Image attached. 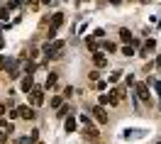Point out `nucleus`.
Returning a JSON list of instances; mask_svg holds the SVG:
<instances>
[{"instance_id": "1", "label": "nucleus", "mask_w": 161, "mask_h": 144, "mask_svg": "<svg viewBox=\"0 0 161 144\" xmlns=\"http://www.w3.org/2000/svg\"><path fill=\"white\" fill-rule=\"evenodd\" d=\"M93 117H95L100 125H105V122H108V113H105V108H103V105H95V108H93Z\"/></svg>"}, {"instance_id": "2", "label": "nucleus", "mask_w": 161, "mask_h": 144, "mask_svg": "<svg viewBox=\"0 0 161 144\" xmlns=\"http://www.w3.org/2000/svg\"><path fill=\"white\" fill-rule=\"evenodd\" d=\"M30 100H32V105H42L44 103V91H42V88H32Z\"/></svg>"}, {"instance_id": "3", "label": "nucleus", "mask_w": 161, "mask_h": 144, "mask_svg": "<svg viewBox=\"0 0 161 144\" xmlns=\"http://www.w3.org/2000/svg\"><path fill=\"white\" fill-rule=\"evenodd\" d=\"M98 134H100V132H98L93 125H86V130H83V137H86L88 142H95V139H98Z\"/></svg>"}, {"instance_id": "4", "label": "nucleus", "mask_w": 161, "mask_h": 144, "mask_svg": "<svg viewBox=\"0 0 161 144\" xmlns=\"http://www.w3.org/2000/svg\"><path fill=\"white\" fill-rule=\"evenodd\" d=\"M137 98H139V100H149V86H147V83H139V86H137Z\"/></svg>"}, {"instance_id": "5", "label": "nucleus", "mask_w": 161, "mask_h": 144, "mask_svg": "<svg viewBox=\"0 0 161 144\" xmlns=\"http://www.w3.org/2000/svg\"><path fill=\"white\" fill-rule=\"evenodd\" d=\"M61 25H64V12H54V17H51V27H49V30H59Z\"/></svg>"}, {"instance_id": "6", "label": "nucleus", "mask_w": 161, "mask_h": 144, "mask_svg": "<svg viewBox=\"0 0 161 144\" xmlns=\"http://www.w3.org/2000/svg\"><path fill=\"white\" fill-rule=\"evenodd\" d=\"M17 113H20L22 117H25V120H34V110H32V105H22Z\"/></svg>"}, {"instance_id": "7", "label": "nucleus", "mask_w": 161, "mask_h": 144, "mask_svg": "<svg viewBox=\"0 0 161 144\" xmlns=\"http://www.w3.org/2000/svg\"><path fill=\"white\" fill-rule=\"evenodd\" d=\"M93 61H95V66H105L108 59H105V54H103V52H93Z\"/></svg>"}, {"instance_id": "8", "label": "nucleus", "mask_w": 161, "mask_h": 144, "mask_svg": "<svg viewBox=\"0 0 161 144\" xmlns=\"http://www.w3.org/2000/svg\"><path fill=\"white\" fill-rule=\"evenodd\" d=\"M20 88H22V93H30L32 91V76H25V78H22Z\"/></svg>"}, {"instance_id": "9", "label": "nucleus", "mask_w": 161, "mask_h": 144, "mask_svg": "<svg viewBox=\"0 0 161 144\" xmlns=\"http://www.w3.org/2000/svg\"><path fill=\"white\" fill-rule=\"evenodd\" d=\"M115 103H120L122 98H125V88H112V95H110Z\"/></svg>"}, {"instance_id": "10", "label": "nucleus", "mask_w": 161, "mask_h": 144, "mask_svg": "<svg viewBox=\"0 0 161 144\" xmlns=\"http://www.w3.org/2000/svg\"><path fill=\"white\" fill-rule=\"evenodd\" d=\"M64 127H66V132H76V117H73V115H71V117H66Z\"/></svg>"}, {"instance_id": "11", "label": "nucleus", "mask_w": 161, "mask_h": 144, "mask_svg": "<svg viewBox=\"0 0 161 144\" xmlns=\"http://www.w3.org/2000/svg\"><path fill=\"white\" fill-rule=\"evenodd\" d=\"M100 105H103V108H105V105H115V100H112L110 95H105V93H103V95H100Z\"/></svg>"}, {"instance_id": "12", "label": "nucleus", "mask_w": 161, "mask_h": 144, "mask_svg": "<svg viewBox=\"0 0 161 144\" xmlns=\"http://www.w3.org/2000/svg\"><path fill=\"white\" fill-rule=\"evenodd\" d=\"M103 49H105V52H117V44H112V42H103Z\"/></svg>"}, {"instance_id": "13", "label": "nucleus", "mask_w": 161, "mask_h": 144, "mask_svg": "<svg viewBox=\"0 0 161 144\" xmlns=\"http://www.w3.org/2000/svg\"><path fill=\"white\" fill-rule=\"evenodd\" d=\"M120 39L122 42H130L132 37H130V30H120Z\"/></svg>"}, {"instance_id": "14", "label": "nucleus", "mask_w": 161, "mask_h": 144, "mask_svg": "<svg viewBox=\"0 0 161 144\" xmlns=\"http://www.w3.org/2000/svg\"><path fill=\"white\" fill-rule=\"evenodd\" d=\"M8 17H10V8H8V5H5V8H3V10H0V20H8Z\"/></svg>"}, {"instance_id": "15", "label": "nucleus", "mask_w": 161, "mask_h": 144, "mask_svg": "<svg viewBox=\"0 0 161 144\" xmlns=\"http://www.w3.org/2000/svg\"><path fill=\"white\" fill-rule=\"evenodd\" d=\"M54 86H56V76H54V73H51L49 78H47V88H54Z\"/></svg>"}, {"instance_id": "16", "label": "nucleus", "mask_w": 161, "mask_h": 144, "mask_svg": "<svg viewBox=\"0 0 161 144\" xmlns=\"http://www.w3.org/2000/svg\"><path fill=\"white\" fill-rule=\"evenodd\" d=\"M120 76H122V71H115V73H110V83H117V81H120Z\"/></svg>"}, {"instance_id": "17", "label": "nucleus", "mask_w": 161, "mask_h": 144, "mask_svg": "<svg viewBox=\"0 0 161 144\" xmlns=\"http://www.w3.org/2000/svg\"><path fill=\"white\" fill-rule=\"evenodd\" d=\"M59 117H69V105H61V110H59Z\"/></svg>"}, {"instance_id": "18", "label": "nucleus", "mask_w": 161, "mask_h": 144, "mask_svg": "<svg viewBox=\"0 0 161 144\" xmlns=\"http://www.w3.org/2000/svg\"><path fill=\"white\" fill-rule=\"evenodd\" d=\"M34 69H37V64H34V61L27 64V76H32V73H34Z\"/></svg>"}, {"instance_id": "19", "label": "nucleus", "mask_w": 161, "mask_h": 144, "mask_svg": "<svg viewBox=\"0 0 161 144\" xmlns=\"http://www.w3.org/2000/svg\"><path fill=\"white\" fill-rule=\"evenodd\" d=\"M122 54H125V56H132V54H134V47H125V49H122Z\"/></svg>"}, {"instance_id": "20", "label": "nucleus", "mask_w": 161, "mask_h": 144, "mask_svg": "<svg viewBox=\"0 0 161 144\" xmlns=\"http://www.w3.org/2000/svg\"><path fill=\"white\" fill-rule=\"evenodd\" d=\"M30 139H32V144L37 142V139H39V132H37V130H32V134H30Z\"/></svg>"}, {"instance_id": "21", "label": "nucleus", "mask_w": 161, "mask_h": 144, "mask_svg": "<svg viewBox=\"0 0 161 144\" xmlns=\"http://www.w3.org/2000/svg\"><path fill=\"white\" fill-rule=\"evenodd\" d=\"M103 34H105L103 30H95V32H93V39H103Z\"/></svg>"}, {"instance_id": "22", "label": "nucleus", "mask_w": 161, "mask_h": 144, "mask_svg": "<svg viewBox=\"0 0 161 144\" xmlns=\"http://www.w3.org/2000/svg\"><path fill=\"white\" fill-rule=\"evenodd\" d=\"M51 108H61V98H51Z\"/></svg>"}, {"instance_id": "23", "label": "nucleus", "mask_w": 161, "mask_h": 144, "mask_svg": "<svg viewBox=\"0 0 161 144\" xmlns=\"http://www.w3.org/2000/svg\"><path fill=\"white\" fill-rule=\"evenodd\" d=\"M154 91H156V93L161 95V81H154Z\"/></svg>"}, {"instance_id": "24", "label": "nucleus", "mask_w": 161, "mask_h": 144, "mask_svg": "<svg viewBox=\"0 0 161 144\" xmlns=\"http://www.w3.org/2000/svg\"><path fill=\"white\" fill-rule=\"evenodd\" d=\"M15 144H32V139H30V137H25V139H17Z\"/></svg>"}, {"instance_id": "25", "label": "nucleus", "mask_w": 161, "mask_h": 144, "mask_svg": "<svg viewBox=\"0 0 161 144\" xmlns=\"http://www.w3.org/2000/svg\"><path fill=\"white\" fill-rule=\"evenodd\" d=\"M20 3H22V0H10V5H8V8H17Z\"/></svg>"}, {"instance_id": "26", "label": "nucleus", "mask_w": 161, "mask_h": 144, "mask_svg": "<svg viewBox=\"0 0 161 144\" xmlns=\"http://www.w3.org/2000/svg\"><path fill=\"white\" fill-rule=\"evenodd\" d=\"M8 110H5V105H0V115H5Z\"/></svg>"}, {"instance_id": "27", "label": "nucleus", "mask_w": 161, "mask_h": 144, "mask_svg": "<svg viewBox=\"0 0 161 144\" xmlns=\"http://www.w3.org/2000/svg\"><path fill=\"white\" fill-rule=\"evenodd\" d=\"M156 66H159V69H161V54H159V59H156Z\"/></svg>"}, {"instance_id": "28", "label": "nucleus", "mask_w": 161, "mask_h": 144, "mask_svg": "<svg viewBox=\"0 0 161 144\" xmlns=\"http://www.w3.org/2000/svg\"><path fill=\"white\" fill-rule=\"evenodd\" d=\"M27 3H30V5H37V3H39V0H27Z\"/></svg>"}, {"instance_id": "29", "label": "nucleus", "mask_w": 161, "mask_h": 144, "mask_svg": "<svg viewBox=\"0 0 161 144\" xmlns=\"http://www.w3.org/2000/svg\"><path fill=\"white\" fill-rule=\"evenodd\" d=\"M0 127H5V120H3V117H0Z\"/></svg>"}, {"instance_id": "30", "label": "nucleus", "mask_w": 161, "mask_h": 144, "mask_svg": "<svg viewBox=\"0 0 161 144\" xmlns=\"http://www.w3.org/2000/svg\"><path fill=\"white\" fill-rule=\"evenodd\" d=\"M3 44H5V42H3V37H0V49H3Z\"/></svg>"}, {"instance_id": "31", "label": "nucleus", "mask_w": 161, "mask_h": 144, "mask_svg": "<svg viewBox=\"0 0 161 144\" xmlns=\"http://www.w3.org/2000/svg\"><path fill=\"white\" fill-rule=\"evenodd\" d=\"M142 3H151V0H142Z\"/></svg>"}, {"instance_id": "32", "label": "nucleus", "mask_w": 161, "mask_h": 144, "mask_svg": "<svg viewBox=\"0 0 161 144\" xmlns=\"http://www.w3.org/2000/svg\"><path fill=\"white\" fill-rule=\"evenodd\" d=\"M0 30H3V25H0Z\"/></svg>"}, {"instance_id": "33", "label": "nucleus", "mask_w": 161, "mask_h": 144, "mask_svg": "<svg viewBox=\"0 0 161 144\" xmlns=\"http://www.w3.org/2000/svg\"><path fill=\"white\" fill-rule=\"evenodd\" d=\"M78 3H83V0H78Z\"/></svg>"}]
</instances>
